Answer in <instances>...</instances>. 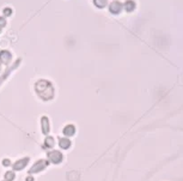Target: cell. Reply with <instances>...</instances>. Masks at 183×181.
<instances>
[{"label": "cell", "mask_w": 183, "mask_h": 181, "mask_svg": "<svg viewBox=\"0 0 183 181\" xmlns=\"http://www.w3.org/2000/svg\"><path fill=\"white\" fill-rule=\"evenodd\" d=\"M11 13H12L11 9H4V15L5 16H11Z\"/></svg>", "instance_id": "5"}, {"label": "cell", "mask_w": 183, "mask_h": 181, "mask_svg": "<svg viewBox=\"0 0 183 181\" xmlns=\"http://www.w3.org/2000/svg\"><path fill=\"white\" fill-rule=\"evenodd\" d=\"M11 53L9 51H1L0 52V61L4 62V64H7L11 61Z\"/></svg>", "instance_id": "2"}, {"label": "cell", "mask_w": 183, "mask_h": 181, "mask_svg": "<svg viewBox=\"0 0 183 181\" xmlns=\"http://www.w3.org/2000/svg\"><path fill=\"white\" fill-rule=\"evenodd\" d=\"M123 7H124V10L127 11V12H130V11H133L135 9V3L133 1V0H127V1L124 3Z\"/></svg>", "instance_id": "3"}, {"label": "cell", "mask_w": 183, "mask_h": 181, "mask_svg": "<svg viewBox=\"0 0 183 181\" xmlns=\"http://www.w3.org/2000/svg\"><path fill=\"white\" fill-rule=\"evenodd\" d=\"M6 25V21H5V18L3 17H0V28H3Z\"/></svg>", "instance_id": "6"}, {"label": "cell", "mask_w": 183, "mask_h": 181, "mask_svg": "<svg viewBox=\"0 0 183 181\" xmlns=\"http://www.w3.org/2000/svg\"><path fill=\"white\" fill-rule=\"evenodd\" d=\"M122 7H123V5L120 3V1H112V3L109 5V11L111 12V13L116 15V13H120V12H121Z\"/></svg>", "instance_id": "1"}, {"label": "cell", "mask_w": 183, "mask_h": 181, "mask_svg": "<svg viewBox=\"0 0 183 181\" xmlns=\"http://www.w3.org/2000/svg\"><path fill=\"white\" fill-rule=\"evenodd\" d=\"M0 70H1V65H0Z\"/></svg>", "instance_id": "7"}, {"label": "cell", "mask_w": 183, "mask_h": 181, "mask_svg": "<svg viewBox=\"0 0 183 181\" xmlns=\"http://www.w3.org/2000/svg\"><path fill=\"white\" fill-rule=\"evenodd\" d=\"M93 3L97 7H104V6L108 4V0H93Z\"/></svg>", "instance_id": "4"}]
</instances>
